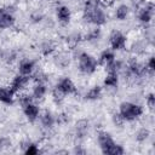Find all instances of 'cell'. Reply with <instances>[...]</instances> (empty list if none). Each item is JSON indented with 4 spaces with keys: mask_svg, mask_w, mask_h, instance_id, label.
Segmentation results:
<instances>
[{
    "mask_svg": "<svg viewBox=\"0 0 155 155\" xmlns=\"http://www.w3.org/2000/svg\"><path fill=\"white\" fill-rule=\"evenodd\" d=\"M97 139L102 153L105 155H122L125 153L124 147L115 143L110 133L105 131H99L97 134Z\"/></svg>",
    "mask_w": 155,
    "mask_h": 155,
    "instance_id": "1",
    "label": "cell"
},
{
    "mask_svg": "<svg viewBox=\"0 0 155 155\" xmlns=\"http://www.w3.org/2000/svg\"><path fill=\"white\" fill-rule=\"evenodd\" d=\"M143 113H144L143 107L132 102H122L119 105V114L125 120V122L138 120L139 117H142Z\"/></svg>",
    "mask_w": 155,
    "mask_h": 155,
    "instance_id": "2",
    "label": "cell"
},
{
    "mask_svg": "<svg viewBox=\"0 0 155 155\" xmlns=\"http://www.w3.org/2000/svg\"><path fill=\"white\" fill-rule=\"evenodd\" d=\"M98 61L96 57L90 54L88 52H80L78 56V68L79 71L85 74V75H91L93 74L97 68H98Z\"/></svg>",
    "mask_w": 155,
    "mask_h": 155,
    "instance_id": "3",
    "label": "cell"
},
{
    "mask_svg": "<svg viewBox=\"0 0 155 155\" xmlns=\"http://www.w3.org/2000/svg\"><path fill=\"white\" fill-rule=\"evenodd\" d=\"M82 18L87 23H90L94 27H101V25L105 24L107 21H108V16H107V13H105V11L103 10L102 6L96 7L93 10L82 11Z\"/></svg>",
    "mask_w": 155,
    "mask_h": 155,
    "instance_id": "4",
    "label": "cell"
},
{
    "mask_svg": "<svg viewBox=\"0 0 155 155\" xmlns=\"http://www.w3.org/2000/svg\"><path fill=\"white\" fill-rule=\"evenodd\" d=\"M109 45L113 51H121L127 45V38L119 30H114L109 36Z\"/></svg>",
    "mask_w": 155,
    "mask_h": 155,
    "instance_id": "5",
    "label": "cell"
},
{
    "mask_svg": "<svg viewBox=\"0 0 155 155\" xmlns=\"http://www.w3.org/2000/svg\"><path fill=\"white\" fill-rule=\"evenodd\" d=\"M54 87H57L65 96H70V94H75L76 93V86H75V84L73 82V80L70 78H67V76L59 79Z\"/></svg>",
    "mask_w": 155,
    "mask_h": 155,
    "instance_id": "6",
    "label": "cell"
},
{
    "mask_svg": "<svg viewBox=\"0 0 155 155\" xmlns=\"http://www.w3.org/2000/svg\"><path fill=\"white\" fill-rule=\"evenodd\" d=\"M28 84H29V76H24V75L17 74V75L13 76V79H12V81L10 84V87L16 94H18V93L23 92L27 88Z\"/></svg>",
    "mask_w": 155,
    "mask_h": 155,
    "instance_id": "7",
    "label": "cell"
},
{
    "mask_svg": "<svg viewBox=\"0 0 155 155\" xmlns=\"http://www.w3.org/2000/svg\"><path fill=\"white\" fill-rule=\"evenodd\" d=\"M154 16V4L153 2H147L139 11H138V21L147 25L151 22Z\"/></svg>",
    "mask_w": 155,
    "mask_h": 155,
    "instance_id": "8",
    "label": "cell"
},
{
    "mask_svg": "<svg viewBox=\"0 0 155 155\" xmlns=\"http://www.w3.org/2000/svg\"><path fill=\"white\" fill-rule=\"evenodd\" d=\"M15 16L12 11L6 7H0V29H8L15 24Z\"/></svg>",
    "mask_w": 155,
    "mask_h": 155,
    "instance_id": "9",
    "label": "cell"
},
{
    "mask_svg": "<svg viewBox=\"0 0 155 155\" xmlns=\"http://www.w3.org/2000/svg\"><path fill=\"white\" fill-rule=\"evenodd\" d=\"M56 18L62 25H67L71 21V10L67 5H61L56 10Z\"/></svg>",
    "mask_w": 155,
    "mask_h": 155,
    "instance_id": "10",
    "label": "cell"
},
{
    "mask_svg": "<svg viewBox=\"0 0 155 155\" xmlns=\"http://www.w3.org/2000/svg\"><path fill=\"white\" fill-rule=\"evenodd\" d=\"M22 109H23V114H24V116L27 117V120H28L29 122H35V121L39 119L40 113H41L39 105L35 104L34 102H31L30 104L25 105V107L22 108Z\"/></svg>",
    "mask_w": 155,
    "mask_h": 155,
    "instance_id": "11",
    "label": "cell"
},
{
    "mask_svg": "<svg viewBox=\"0 0 155 155\" xmlns=\"http://www.w3.org/2000/svg\"><path fill=\"white\" fill-rule=\"evenodd\" d=\"M16 99V93L11 90L10 86H0V103L11 105Z\"/></svg>",
    "mask_w": 155,
    "mask_h": 155,
    "instance_id": "12",
    "label": "cell"
},
{
    "mask_svg": "<svg viewBox=\"0 0 155 155\" xmlns=\"http://www.w3.org/2000/svg\"><path fill=\"white\" fill-rule=\"evenodd\" d=\"M35 70V62L31 59H22L18 64V74L24 76H31Z\"/></svg>",
    "mask_w": 155,
    "mask_h": 155,
    "instance_id": "13",
    "label": "cell"
},
{
    "mask_svg": "<svg viewBox=\"0 0 155 155\" xmlns=\"http://www.w3.org/2000/svg\"><path fill=\"white\" fill-rule=\"evenodd\" d=\"M97 61H98V65H102V67L105 68L107 65H109L111 62L115 61V53L111 48H107V50L101 52Z\"/></svg>",
    "mask_w": 155,
    "mask_h": 155,
    "instance_id": "14",
    "label": "cell"
},
{
    "mask_svg": "<svg viewBox=\"0 0 155 155\" xmlns=\"http://www.w3.org/2000/svg\"><path fill=\"white\" fill-rule=\"evenodd\" d=\"M46 93H47V87H46L45 82H35L34 84L33 90H31V96L34 99L41 101L45 98Z\"/></svg>",
    "mask_w": 155,
    "mask_h": 155,
    "instance_id": "15",
    "label": "cell"
},
{
    "mask_svg": "<svg viewBox=\"0 0 155 155\" xmlns=\"http://www.w3.org/2000/svg\"><path fill=\"white\" fill-rule=\"evenodd\" d=\"M40 122L45 128H52L56 124V116L50 111V110H45L42 113H40Z\"/></svg>",
    "mask_w": 155,
    "mask_h": 155,
    "instance_id": "16",
    "label": "cell"
},
{
    "mask_svg": "<svg viewBox=\"0 0 155 155\" xmlns=\"http://www.w3.org/2000/svg\"><path fill=\"white\" fill-rule=\"evenodd\" d=\"M103 84L107 88H116L119 86V74L114 71H108L103 80Z\"/></svg>",
    "mask_w": 155,
    "mask_h": 155,
    "instance_id": "17",
    "label": "cell"
},
{
    "mask_svg": "<svg viewBox=\"0 0 155 155\" xmlns=\"http://www.w3.org/2000/svg\"><path fill=\"white\" fill-rule=\"evenodd\" d=\"M88 121L86 119H81L79 121H76L75 124V131H76V136L78 137H84L86 136L87 131H88Z\"/></svg>",
    "mask_w": 155,
    "mask_h": 155,
    "instance_id": "18",
    "label": "cell"
},
{
    "mask_svg": "<svg viewBox=\"0 0 155 155\" xmlns=\"http://www.w3.org/2000/svg\"><path fill=\"white\" fill-rule=\"evenodd\" d=\"M102 92L103 91H102V87L101 86H93V87H91L86 92L85 98L87 101H97V99H99L102 97Z\"/></svg>",
    "mask_w": 155,
    "mask_h": 155,
    "instance_id": "19",
    "label": "cell"
},
{
    "mask_svg": "<svg viewBox=\"0 0 155 155\" xmlns=\"http://www.w3.org/2000/svg\"><path fill=\"white\" fill-rule=\"evenodd\" d=\"M128 13H130V7L125 4H121L115 10V18L117 21H125L128 17Z\"/></svg>",
    "mask_w": 155,
    "mask_h": 155,
    "instance_id": "20",
    "label": "cell"
},
{
    "mask_svg": "<svg viewBox=\"0 0 155 155\" xmlns=\"http://www.w3.org/2000/svg\"><path fill=\"white\" fill-rule=\"evenodd\" d=\"M17 102H18V104H19L22 108H24L25 105H28V104H30L31 102H34V98H33V96H31V94L25 93V92L23 91V92L18 93Z\"/></svg>",
    "mask_w": 155,
    "mask_h": 155,
    "instance_id": "21",
    "label": "cell"
},
{
    "mask_svg": "<svg viewBox=\"0 0 155 155\" xmlns=\"http://www.w3.org/2000/svg\"><path fill=\"white\" fill-rule=\"evenodd\" d=\"M54 51H56V45H54L53 42H51V41H46V42H44V44L41 45V48H40L41 54L45 56V57L51 56Z\"/></svg>",
    "mask_w": 155,
    "mask_h": 155,
    "instance_id": "22",
    "label": "cell"
},
{
    "mask_svg": "<svg viewBox=\"0 0 155 155\" xmlns=\"http://www.w3.org/2000/svg\"><path fill=\"white\" fill-rule=\"evenodd\" d=\"M149 136H150V131L145 127H142L136 132V140L139 143H143L149 138Z\"/></svg>",
    "mask_w": 155,
    "mask_h": 155,
    "instance_id": "23",
    "label": "cell"
},
{
    "mask_svg": "<svg viewBox=\"0 0 155 155\" xmlns=\"http://www.w3.org/2000/svg\"><path fill=\"white\" fill-rule=\"evenodd\" d=\"M99 36H101V30L98 29V27H96L94 29H91V30H88V33L85 35V39L87 40V41H97L98 39H99Z\"/></svg>",
    "mask_w": 155,
    "mask_h": 155,
    "instance_id": "24",
    "label": "cell"
},
{
    "mask_svg": "<svg viewBox=\"0 0 155 155\" xmlns=\"http://www.w3.org/2000/svg\"><path fill=\"white\" fill-rule=\"evenodd\" d=\"M99 6H102L99 0H85V2H84V7H82V11L93 10V8L99 7Z\"/></svg>",
    "mask_w": 155,
    "mask_h": 155,
    "instance_id": "25",
    "label": "cell"
},
{
    "mask_svg": "<svg viewBox=\"0 0 155 155\" xmlns=\"http://www.w3.org/2000/svg\"><path fill=\"white\" fill-rule=\"evenodd\" d=\"M144 67H145V69H147V71H148V74L150 76L154 75V71H155V58H154V56H150L148 58V61L144 64Z\"/></svg>",
    "mask_w": 155,
    "mask_h": 155,
    "instance_id": "26",
    "label": "cell"
},
{
    "mask_svg": "<svg viewBox=\"0 0 155 155\" xmlns=\"http://www.w3.org/2000/svg\"><path fill=\"white\" fill-rule=\"evenodd\" d=\"M39 153H40V149L34 143H28L27 144V148L24 149V154L25 155H38Z\"/></svg>",
    "mask_w": 155,
    "mask_h": 155,
    "instance_id": "27",
    "label": "cell"
},
{
    "mask_svg": "<svg viewBox=\"0 0 155 155\" xmlns=\"http://www.w3.org/2000/svg\"><path fill=\"white\" fill-rule=\"evenodd\" d=\"M51 96H52V99H53L56 103H61V102H62V101H64V98L67 97V96H65V94H63V93H62L57 87H53Z\"/></svg>",
    "mask_w": 155,
    "mask_h": 155,
    "instance_id": "28",
    "label": "cell"
},
{
    "mask_svg": "<svg viewBox=\"0 0 155 155\" xmlns=\"http://www.w3.org/2000/svg\"><path fill=\"white\" fill-rule=\"evenodd\" d=\"M145 104H147V108H148L150 111H153V110L155 109V96H154L153 92H150V93L147 96V98H145Z\"/></svg>",
    "mask_w": 155,
    "mask_h": 155,
    "instance_id": "29",
    "label": "cell"
},
{
    "mask_svg": "<svg viewBox=\"0 0 155 155\" xmlns=\"http://www.w3.org/2000/svg\"><path fill=\"white\" fill-rule=\"evenodd\" d=\"M111 120H113V124H114L115 126H117V127H121V126L125 124V120L121 117V115H120L119 113H115V114H113V116H111Z\"/></svg>",
    "mask_w": 155,
    "mask_h": 155,
    "instance_id": "30",
    "label": "cell"
},
{
    "mask_svg": "<svg viewBox=\"0 0 155 155\" xmlns=\"http://www.w3.org/2000/svg\"><path fill=\"white\" fill-rule=\"evenodd\" d=\"M79 41H80V35H78V34H73V35H70V36L68 38V42H69L71 46H75Z\"/></svg>",
    "mask_w": 155,
    "mask_h": 155,
    "instance_id": "31",
    "label": "cell"
},
{
    "mask_svg": "<svg viewBox=\"0 0 155 155\" xmlns=\"http://www.w3.org/2000/svg\"><path fill=\"white\" fill-rule=\"evenodd\" d=\"M65 122H68V116H67V114H64V113H62V114H59V115H57V117H56V124H65Z\"/></svg>",
    "mask_w": 155,
    "mask_h": 155,
    "instance_id": "32",
    "label": "cell"
},
{
    "mask_svg": "<svg viewBox=\"0 0 155 155\" xmlns=\"http://www.w3.org/2000/svg\"><path fill=\"white\" fill-rule=\"evenodd\" d=\"M11 145V140L7 137H1L0 138V148H7Z\"/></svg>",
    "mask_w": 155,
    "mask_h": 155,
    "instance_id": "33",
    "label": "cell"
}]
</instances>
